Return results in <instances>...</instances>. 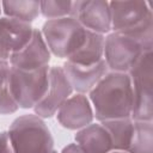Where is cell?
Masks as SVG:
<instances>
[{"label": "cell", "instance_id": "cell-25", "mask_svg": "<svg viewBox=\"0 0 153 153\" xmlns=\"http://www.w3.org/2000/svg\"><path fill=\"white\" fill-rule=\"evenodd\" d=\"M1 11H2V10H1V2H0V13H1Z\"/></svg>", "mask_w": 153, "mask_h": 153}, {"label": "cell", "instance_id": "cell-11", "mask_svg": "<svg viewBox=\"0 0 153 153\" xmlns=\"http://www.w3.org/2000/svg\"><path fill=\"white\" fill-rule=\"evenodd\" d=\"M59 123L68 130H79L92 123L93 109L85 94L76 93L71 96L57 110Z\"/></svg>", "mask_w": 153, "mask_h": 153}, {"label": "cell", "instance_id": "cell-8", "mask_svg": "<svg viewBox=\"0 0 153 153\" xmlns=\"http://www.w3.org/2000/svg\"><path fill=\"white\" fill-rule=\"evenodd\" d=\"M73 87L61 66L49 69V84L43 98L33 106L35 115L41 118H50L56 115L60 106L72 96Z\"/></svg>", "mask_w": 153, "mask_h": 153}, {"label": "cell", "instance_id": "cell-24", "mask_svg": "<svg viewBox=\"0 0 153 153\" xmlns=\"http://www.w3.org/2000/svg\"><path fill=\"white\" fill-rule=\"evenodd\" d=\"M110 153H126V152H116V151H112V152H110Z\"/></svg>", "mask_w": 153, "mask_h": 153}, {"label": "cell", "instance_id": "cell-17", "mask_svg": "<svg viewBox=\"0 0 153 153\" xmlns=\"http://www.w3.org/2000/svg\"><path fill=\"white\" fill-rule=\"evenodd\" d=\"M127 153H153L152 121H134V130Z\"/></svg>", "mask_w": 153, "mask_h": 153}, {"label": "cell", "instance_id": "cell-1", "mask_svg": "<svg viewBox=\"0 0 153 153\" xmlns=\"http://www.w3.org/2000/svg\"><path fill=\"white\" fill-rule=\"evenodd\" d=\"M93 116L99 122L131 118L133 90L128 73L108 72L88 92Z\"/></svg>", "mask_w": 153, "mask_h": 153}, {"label": "cell", "instance_id": "cell-6", "mask_svg": "<svg viewBox=\"0 0 153 153\" xmlns=\"http://www.w3.org/2000/svg\"><path fill=\"white\" fill-rule=\"evenodd\" d=\"M49 66L35 71L10 68L8 88L12 99L20 109H33L43 98L49 84Z\"/></svg>", "mask_w": 153, "mask_h": 153}, {"label": "cell", "instance_id": "cell-15", "mask_svg": "<svg viewBox=\"0 0 153 153\" xmlns=\"http://www.w3.org/2000/svg\"><path fill=\"white\" fill-rule=\"evenodd\" d=\"M0 27L7 37L11 54L23 49L30 42L35 29L31 23L8 17H0Z\"/></svg>", "mask_w": 153, "mask_h": 153}, {"label": "cell", "instance_id": "cell-22", "mask_svg": "<svg viewBox=\"0 0 153 153\" xmlns=\"http://www.w3.org/2000/svg\"><path fill=\"white\" fill-rule=\"evenodd\" d=\"M0 153H16L7 131L0 133Z\"/></svg>", "mask_w": 153, "mask_h": 153}, {"label": "cell", "instance_id": "cell-7", "mask_svg": "<svg viewBox=\"0 0 153 153\" xmlns=\"http://www.w3.org/2000/svg\"><path fill=\"white\" fill-rule=\"evenodd\" d=\"M146 51L137 39L118 32L108 33L104 38V61L111 72L128 73L130 67Z\"/></svg>", "mask_w": 153, "mask_h": 153}, {"label": "cell", "instance_id": "cell-20", "mask_svg": "<svg viewBox=\"0 0 153 153\" xmlns=\"http://www.w3.org/2000/svg\"><path fill=\"white\" fill-rule=\"evenodd\" d=\"M71 8H72V1H51V0L39 1V12L48 20L69 17Z\"/></svg>", "mask_w": 153, "mask_h": 153}, {"label": "cell", "instance_id": "cell-19", "mask_svg": "<svg viewBox=\"0 0 153 153\" xmlns=\"http://www.w3.org/2000/svg\"><path fill=\"white\" fill-rule=\"evenodd\" d=\"M10 68L8 60H0V115H10L19 109L12 99L8 88Z\"/></svg>", "mask_w": 153, "mask_h": 153}, {"label": "cell", "instance_id": "cell-13", "mask_svg": "<svg viewBox=\"0 0 153 153\" xmlns=\"http://www.w3.org/2000/svg\"><path fill=\"white\" fill-rule=\"evenodd\" d=\"M74 140L75 143L85 153L112 152V143L110 135L102 123H91L76 130Z\"/></svg>", "mask_w": 153, "mask_h": 153}, {"label": "cell", "instance_id": "cell-5", "mask_svg": "<svg viewBox=\"0 0 153 153\" xmlns=\"http://www.w3.org/2000/svg\"><path fill=\"white\" fill-rule=\"evenodd\" d=\"M86 31L76 19L63 17L47 20L41 32L50 54L60 59H68L84 43Z\"/></svg>", "mask_w": 153, "mask_h": 153}, {"label": "cell", "instance_id": "cell-3", "mask_svg": "<svg viewBox=\"0 0 153 153\" xmlns=\"http://www.w3.org/2000/svg\"><path fill=\"white\" fill-rule=\"evenodd\" d=\"M7 133L16 153H51L54 151V139L48 126L35 114L17 117Z\"/></svg>", "mask_w": 153, "mask_h": 153}, {"label": "cell", "instance_id": "cell-4", "mask_svg": "<svg viewBox=\"0 0 153 153\" xmlns=\"http://www.w3.org/2000/svg\"><path fill=\"white\" fill-rule=\"evenodd\" d=\"M133 90V121H152L153 118V54L143 53L128 71Z\"/></svg>", "mask_w": 153, "mask_h": 153}, {"label": "cell", "instance_id": "cell-2", "mask_svg": "<svg viewBox=\"0 0 153 153\" xmlns=\"http://www.w3.org/2000/svg\"><path fill=\"white\" fill-rule=\"evenodd\" d=\"M111 30L153 48V13L146 1H111Z\"/></svg>", "mask_w": 153, "mask_h": 153}, {"label": "cell", "instance_id": "cell-21", "mask_svg": "<svg viewBox=\"0 0 153 153\" xmlns=\"http://www.w3.org/2000/svg\"><path fill=\"white\" fill-rule=\"evenodd\" d=\"M11 56V48L4 30L0 27V60H8Z\"/></svg>", "mask_w": 153, "mask_h": 153}, {"label": "cell", "instance_id": "cell-23", "mask_svg": "<svg viewBox=\"0 0 153 153\" xmlns=\"http://www.w3.org/2000/svg\"><path fill=\"white\" fill-rule=\"evenodd\" d=\"M61 153H85V152L76 143H69L66 147H63Z\"/></svg>", "mask_w": 153, "mask_h": 153}, {"label": "cell", "instance_id": "cell-9", "mask_svg": "<svg viewBox=\"0 0 153 153\" xmlns=\"http://www.w3.org/2000/svg\"><path fill=\"white\" fill-rule=\"evenodd\" d=\"M69 17L76 19L86 30L105 35L111 31V11L108 1H72Z\"/></svg>", "mask_w": 153, "mask_h": 153}, {"label": "cell", "instance_id": "cell-14", "mask_svg": "<svg viewBox=\"0 0 153 153\" xmlns=\"http://www.w3.org/2000/svg\"><path fill=\"white\" fill-rule=\"evenodd\" d=\"M104 35L87 30L84 43L67 61L79 66H92L99 62L104 56Z\"/></svg>", "mask_w": 153, "mask_h": 153}, {"label": "cell", "instance_id": "cell-18", "mask_svg": "<svg viewBox=\"0 0 153 153\" xmlns=\"http://www.w3.org/2000/svg\"><path fill=\"white\" fill-rule=\"evenodd\" d=\"M1 10L5 17L14 18L26 23H31L39 16V1L20 0V1H2Z\"/></svg>", "mask_w": 153, "mask_h": 153}, {"label": "cell", "instance_id": "cell-10", "mask_svg": "<svg viewBox=\"0 0 153 153\" xmlns=\"http://www.w3.org/2000/svg\"><path fill=\"white\" fill-rule=\"evenodd\" d=\"M50 55L51 54L42 36L41 30L33 29V33L30 42L23 49L12 53L8 59V62L12 67L19 69L35 71L44 66H49Z\"/></svg>", "mask_w": 153, "mask_h": 153}, {"label": "cell", "instance_id": "cell-26", "mask_svg": "<svg viewBox=\"0 0 153 153\" xmlns=\"http://www.w3.org/2000/svg\"><path fill=\"white\" fill-rule=\"evenodd\" d=\"M51 153H57V152H56V151H55V149H54V151H53V152H51Z\"/></svg>", "mask_w": 153, "mask_h": 153}, {"label": "cell", "instance_id": "cell-12", "mask_svg": "<svg viewBox=\"0 0 153 153\" xmlns=\"http://www.w3.org/2000/svg\"><path fill=\"white\" fill-rule=\"evenodd\" d=\"M61 67L71 82L73 91L81 94L90 92L109 69L104 59L92 66H79L66 61Z\"/></svg>", "mask_w": 153, "mask_h": 153}, {"label": "cell", "instance_id": "cell-16", "mask_svg": "<svg viewBox=\"0 0 153 153\" xmlns=\"http://www.w3.org/2000/svg\"><path fill=\"white\" fill-rule=\"evenodd\" d=\"M103 127L108 130L111 143L112 151L116 152H126L131 141L133 130H134V121L129 118H117V120H109L100 122Z\"/></svg>", "mask_w": 153, "mask_h": 153}]
</instances>
